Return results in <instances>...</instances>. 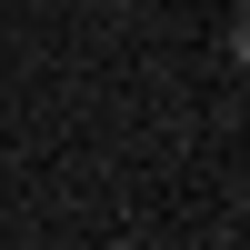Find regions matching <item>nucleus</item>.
<instances>
[{
    "label": "nucleus",
    "mask_w": 250,
    "mask_h": 250,
    "mask_svg": "<svg viewBox=\"0 0 250 250\" xmlns=\"http://www.w3.org/2000/svg\"><path fill=\"white\" fill-rule=\"evenodd\" d=\"M230 60H240V70H250V10L230 20Z\"/></svg>",
    "instance_id": "obj_1"
}]
</instances>
